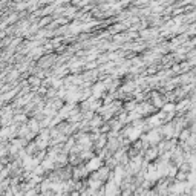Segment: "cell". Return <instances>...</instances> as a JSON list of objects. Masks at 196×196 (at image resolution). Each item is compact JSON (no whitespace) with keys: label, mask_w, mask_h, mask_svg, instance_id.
Segmentation results:
<instances>
[{"label":"cell","mask_w":196,"mask_h":196,"mask_svg":"<svg viewBox=\"0 0 196 196\" xmlns=\"http://www.w3.org/2000/svg\"><path fill=\"white\" fill-rule=\"evenodd\" d=\"M54 60H55L54 55L41 57V58L38 60V68H40V69H48V68H51V66H54Z\"/></svg>","instance_id":"6da1fadb"}]
</instances>
